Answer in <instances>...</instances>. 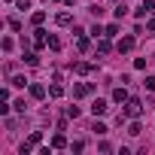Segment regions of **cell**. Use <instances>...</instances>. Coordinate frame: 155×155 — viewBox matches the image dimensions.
<instances>
[{
  "instance_id": "3957f363",
  "label": "cell",
  "mask_w": 155,
  "mask_h": 155,
  "mask_svg": "<svg viewBox=\"0 0 155 155\" xmlns=\"http://www.w3.org/2000/svg\"><path fill=\"white\" fill-rule=\"evenodd\" d=\"M91 88H94L91 82H76L73 85V97H85V94H91Z\"/></svg>"
},
{
  "instance_id": "2e32d148",
  "label": "cell",
  "mask_w": 155,
  "mask_h": 155,
  "mask_svg": "<svg viewBox=\"0 0 155 155\" xmlns=\"http://www.w3.org/2000/svg\"><path fill=\"white\" fill-rule=\"evenodd\" d=\"M140 131H143V125H140V122H137V119H134V122H131V125H128V134H131V137H137V134H140Z\"/></svg>"
},
{
  "instance_id": "6da1fadb",
  "label": "cell",
  "mask_w": 155,
  "mask_h": 155,
  "mask_svg": "<svg viewBox=\"0 0 155 155\" xmlns=\"http://www.w3.org/2000/svg\"><path fill=\"white\" fill-rule=\"evenodd\" d=\"M140 113H143V104H140L137 97H128V101H125V119H137Z\"/></svg>"
},
{
  "instance_id": "83f0119b",
  "label": "cell",
  "mask_w": 155,
  "mask_h": 155,
  "mask_svg": "<svg viewBox=\"0 0 155 155\" xmlns=\"http://www.w3.org/2000/svg\"><path fill=\"white\" fill-rule=\"evenodd\" d=\"M6 3H12V0H6Z\"/></svg>"
},
{
  "instance_id": "7402d4cb",
  "label": "cell",
  "mask_w": 155,
  "mask_h": 155,
  "mask_svg": "<svg viewBox=\"0 0 155 155\" xmlns=\"http://www.w3.org/2000/svg\"><path fill=\"white\" fill-rule=\"evenodd\" d=\"M143 85H146L149 91H155V76H146V82H143Z\"/></svg>"
},
{
  "instance_id": "44dd1931",
  "label": "cell",
  "mask_w": 155,
  "mask_h": 155,
  "mask_svg": "<svg viewBox=\"0 0 155 155\" xmlns=\"http://www.w3.org/2000/svg\"><path fill=\"white\" fill-rule=\"evenodd\" d=\"M40 140H43V131H34V134H31V140H28V143H34V146H40Z\"/></svg>"
},
{
  "instance_id": "e0dca14e",
  "label": "cell",
  "mask_w": 155,
  "mask_h": 155,
  "mask_svg": "<svg viewBox=\"0 0 155 155\" xmlns=\"http://www.w3.org/2000/svg\"><path fill=\"white\" fill-rule=\"evenodd\" d=\"M21 58H25V64H31V67H34V64H37V61H40V58H37V55H34V52H28V49H25V55H21Z\"/></svg>"
},
{
  "instance_id": "7a4b0ae2",
  "label": "cell",
  "mask_w": 155,
  "mask_h": 155,
  "mask_svg": "<svg viewBox=\"0 0 155 155\" xmlns=\"http://www.w3.org/2000/svg\"><path fill=\"white\" fill-rule=\"evenodd\" d=\"M34 46H37V49H49V34L37 28V31H34Z\"/></svg>"
},
{
  "instance_id": "30bf717a",
  "label": "cell",
  "mask_w": 155,
  "mask_h": 155,
  "mask_svg": "<svg viewBox=\"0 0 155 155\" xmlns=\"http://www.w3.org/2000/svg\"><path fill=\"white\" fill-rule=\"evenodd\" d=\"M73 70H76V73H79V76H85V73H91V70H94V67H91V64H88V61H79V64H76V67H73Z\"/></svg>"
},
{
  "instance_id": "277c9868",
  "label": "cell",
  "mask_w": 155,
  "mask_h": 155,
  "mask_svg": "<svg viewBox=\"0 0 155 155\" xmlns=\"http://www.w3.org/2000/svg\"><path fill=\"white\" fill-rule=\"evenodd\" d=\"M152 12H155V0H143L140 9H137V15H140V18H149Z\"/></svg>"
},
{
  "instance_id": "d4e9b609",
  "label": "cell",
  "mask_w": 155,
  "mask_h": 155,
  "mask_svg": "<svg viewBox=\"0 0 155 155\" xmlns=\"http://www.w3.org/2000/svg\"><path fill=\"white\" fill-rule=\"evenodd\" d=\"M15 6L18 9H31V0H15Z\"/></svg>"
},
{
  "instance_id": "9a60e30c",
  "label": "cell",
  "mask_w": 155,
  "mask_h": 155,
  "mask_svg": "<svg viewBox=\"0 0 155 155\" xmlns=\"http://www.w3.org/2000/svg\"><path fill=\"white\" fill-rule=\"evenodd\" d=\"M49 97H55V101L64 97V85H52V88H49Z\"/></svg>"
},
{
  "instance_id": "4fadbf2b",
  "label": "cell",
  "mask_w": 155,
  "mask_h": 155,
  "mask_svg": "<svg viewBox=\"0 0 155 155\" xmlns=\"http://www.w3.org/2000/svg\"><path fill=\"white\" fill-rule=\"evenodd\" d=\"M113 101H116V104H125V101H128V91H125V88H116V91H113Z\"/></svg>"
},
{
  "instance_id": "5b68a950",
  "label": "cell",
  "mask_w": 155,
  "mask_h": 155,
  "mask_svg": "<svg viewBox=\"0 0 155 155\" xmlns=\"http://www.w3.org/2000/svg\"><path fill=\"white\" fill-rule=\"evenodd\" d=\"M28 91H31V97H37V101H43V97H46V88H43L40 82H31V88H28Z\"/></svg>"
},
{
  "instance_id": "cb8c5ba5",
  "label": "cell",
  "mask_w": 155,
  "mask_h": 155,
  "mask_svg": "<svg viewBox=\"0 0 155 155\" xmlns=\"http://www.w3.org/2000/svg\"><path fill=\"white\" fill-rule=\"evenodd\" d=\"M94 134H107V125H101V122H94V128H91Z\"/></svg>"
},
{
  "instance_id": "ffe728a7",
  "label": "cell",
  "mask_w": 155,
  "mask_h": 155,
  "mask_svg": "<svg viewBox=\"0 0 155 155\" xmlns=\"http://www.w3.org/2000/svg\"><path fill=\"white\" fill-rule=\"evenodd\" d=\"M9 82H12L15 88H25V82H28V79H25V76H12V79H9Z\"/></svg>"
},
{
  "instance_id": "8992f818",
  "label": "cell",
  "mask_w": 155,
  "mask_h": 155,
  "mask_svg": "<svg viewBox=\"0 0 155 155\" xmlns=\"http://www.w3.org/2000/svg\"><path fill=\"white\" fill-rule=\"evenodd\" d=\"M55 21H58L61 28H70V25H73V15H70V12H58V15H55Z\"/></svg>"
},
{
  "instance_id": "5bb4252c",
  "label": "cell",
  "mask_w": 155,
  "mask_h": 155,
  "mask_svg": "<svg viewBox=\"0 0 155 155\" xmlns=\"http://www.w3.org/2000/svg\"><path fill=\"white\" fill-rule=\"evenodd\" d=\"M31 21H34V25H37V28H40V25H43V21H46V12H43V9H37V12H34V15H31Z\"/></svg>"
},
{
  "instance_id": "52a82bcc",
  "label": "cell",
  "mask_w": 155,
  "mask_h": 155,
  "mask_svg": "<svg viewBox=\"0 0 155 155\" xmlns=\"http://www.w3.org/2000/svg\"><path fill=\"white\" fill-rule=\"evenodd\" d=\"M116 49H119V52H131V49H134V37H122Z\"/></svg>"
},
{
  "instance_id": "ba28073f",
  "label": "cell",
  "mask_w": 155,
  "mask_h": 155,
  "mask_svg": "<svg viewBox=\"0 0 155 155\" xmlns=\"http://www.w3.org/2000/svg\"><path fill=\"white\" fill-rule=\"evenodd\" d=\"M107 110H110V107H107V101H101V97H97V101L91 104V113H94V116H104Z\"/></svg>"
},
{
  "instance_id": "4316f807",
  "label": "cell",
  "mask_w": 155,
  "mask_h": 155,
  "mask_svg": "<svg viewBox=\"0 0 155 155\" xmlns=\"http://www.w3.org/2000/svg\"><path fill=\"white\" fill-rule=\"evenodd\" d=\"M64 3H67V6H73V3H76V0H64Z\"/></svg>"
},
{
  "instance_id": "603a6c76",
  "label": "cell",
  "mask_w": 155,
  "mask_h": 155,
  "mask_svg": "<svg viewBox=\"0 0 155 155\" xmlns=\"http://www.w3.org/2000/svg\"><path fill=\"white\" fill-rule=\"evenodd\" d=\"M119 34V25H107V37H116Z\"/></svg>"
},
{
  "instance_id": "484cf974",
  "label": "cell",
  "mask_w": 155,
  "mask_h": 155,
  "mask_svg": "<svg viewBox=\"0 0 155 155\" xmlns=\"http://www.w3.org/2000/svg\"><path fill=\"white\" fill-rule=\"evenodd\" d=\"M146 28H149V31H152V34H155V15H152V18H149V21H146Z\"/></svg>"
},
{
  "instance_id": "7c38bea8",
  "label": "cell",
  "mask_w": 155,
  "mask_h": 155,
  "mask_svg": "<svg viewBox=\"0 0 155 155\" xmlns=\"http://www.w3.org/2000/svg\"><path fill=\"white\" fill-rule=\"evenodd\" d=\"M64 146H67V137L64 134H55L52 137V149H64Z\"/></svg>"
},
{
  "instance_id": "9c48e42d",
  "label": "cell",
  "mask_w": 155,
  "mask_h": 155,
  "mask_svg": "<svg viewBox=\"0 0 155 155\" xmlns=\"http://www.w3.org/2000/svg\"><path fill=\"white\" fill-rule=\"evenodd\" d=\"M110 49H113V46H110V37H97V52H101V55H107Z\"/></svg>"
},
{
  "instance_id": "8fae6325",
  "label": "cell",
  "mask_w": 155,
  "mask_h": 155,
  "mask_svg": "<svg viewBox=\"0 0 155 155\" xmlns=\"http://www.w3.org/2000/svg\"><path fill=\"white\" fill-rule=\"evenodd\" d=\"M76 46H79V52H88V49H91V40H88L85 34H79V40H76Z\"/></svg>"
},
{
  "instance_id": "d6986e66",
  "label": "cell",
  "mask_w": 155,
  "mask_h": 155,
  "mask_svg": "<svg viewBox=\"0 0 155 155\" xmlns=\"http://www.w3.org/2000/svg\"><path fill=\"white\" fill-rule=\"evenodd\" d=\"M49 49H52V52H58V49H61V40H58V37H52V34H49Z\"/></svg>"
},
{
  "instance_id": "ac0fdd59",
  "label": "cell",
  "mask_w": 155,
  "mask_h": 155,
  "mask_svg": "<svg viewBox=\"0 0 155 155\" xmlns=\"http://www.w3.org/2000/svg\"><path fill=\"white\" fill-rule=\"evenodd\" d=\"M113 12H116V18H125V15H128V6H125V3H119Z\"/></svg>"
}]
</instances>
